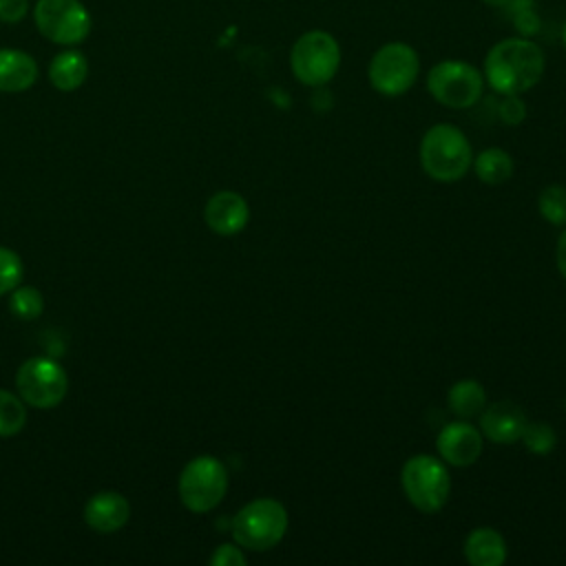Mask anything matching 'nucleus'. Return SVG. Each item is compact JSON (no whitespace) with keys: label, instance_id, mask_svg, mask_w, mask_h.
<instances>
[{"label":"nucleus","instance_id":"obj_1","mask_svg":"<svg viewBox=\"0 0 566 566\" xmlns=\"http://www.w3.org/2000/svg\"><path fill=\"white\" fill-rule=\"evenodd\" d=\"M542 73L544 53L526 38H504L484 57V77L500 95H520L533 88Z\"/></svg>","mask_w":566,"mask_h":566},{"label":"nucleus","instance_id":"obj_2","mask_svg":"<svg viewBox=\"0 0 566 566\" xmlns=\"http://www.w3.org/2000/svg\"><path fill=\"white\" fill-rule=\"evenodd\" d=\"M420 164L431 179L451 184L469 172L473 166V150L460 128L436 124L420 142Z\"/></svg>","mask_w":566,"mask_h":566},{"label":"nucleus","instance_id":"obj_3","mask_svg":"<svg viewBox=\"0 0 566 566\" xmlns=\"http://www.w3.org/2000/svg\"><path fill=\"white\" fill-rule=\"evenodd\" d=\"M287 511L279 500L256 497L232 517V537L241 548L270 551L287 531Z\"/></svg>","mask_w":566,"mask_h":566},{"label":"nucleus","instance_id":"obj_4","mask_svg":"<svg viewBox=\"0 0 566 566\" xmlns=\"http://www.w3.org/2000/svg\"><path fill=\"white\" fill-rule=\"evenodd\" d=\"M400 484L407 500L422 513H438L451 491V478L444 460L429 453L411 455L400 471Z\"/></svg>","mask_w":566,"mask_h":566},{"label":"nucleus","instance_id":"obj_5","mask_svg":"<svg viewBox=\"0 0 566 566\" xmlns=\"http://www.w3.org/2000/svg\"><path fill=\"white\" fill-rule=\"evenodd\" d=\"M290 66L301 84L323 86L336 75L340 66V46L327 31H307L294 42Z\"/></svg>","mask_w":566,"mask_h":566},{"label":"nucleus","instance_id":"obj_6","mask_svg":"<svg viewBox=\"0 0 566 566\" xmlns=\"http://www.w3.org/2000/svg\"><path fill=\"white\" fill-rule=\"evenodd\" d=\"M181 504L192 513L212 511L228 491V471L214 455L192 458L177 482Z\"/></svg>","mask_w":566,"mask_h":566},{"label":"nucleus","instance_id":"obj_7","mask_svg":"<svg viewBox=\"0 0 566 566\" xmlns=\"http://www.w3.org/2000/svg\"><path fill=\"white\" fill-rule=\"evenodd\" d=\"M427 88L447 108H469L484 91V75L469 62L442 60L427 75Z\"/></svg>","mask_w":566,"mask_h":566},{"label":"nucleus","instance_id":"obj_8","mask_svg":"<svg viewBox=\"0 0 566 566\" xmlns=\"http://www.w3.org/2000/svg\"><path fill=\"white\" fill-rule=\"evenodd\" d=\"M418 71L420 62L413 46L405 42H387L374 53L367 73L376 93L398 97L416 84Z\"/></svg>","mask_w":566,"mask_h":566},{"label":"nucleus","instance_id":"obj_9","mask_svg":"<svg viewBox=\"0 0 566 566\" xmlns=\"http://www.w3.org/2000/svg\"><path fill=\"white\" fill-rule=\"evenodd\" d=\"M15 387L24 405L35 409H53L69 391V376L57 360L35 356L20 365Z\"/></svg>","mask_w":566,"mask_h":566},{"label":"nucleus","instance_id":"obj_10","mask_svg":"<svg viewBox=\"0 0 566 566\" xmlns=\"http://www.w3.org/2000/svg\"><path fill=\"white\" fill-rule=\"evenodd\" d=\"M33 20L46 40L62 46L80 44L91 33V13L80 0H38Z\"/></svg>","mask_w":566,"mask_h":566},{"label":"nucleus","instance_id":"obj_11","mask_svg":"<svg viewBox=\"0 0 566 566\" xmlns=\"http://www.w3.org/2000/svg\"><path fill=\"white\" fill-rule=\"evenodd\" d=\"M482 431L467 420L449 422L440 429L436 447L440 458L451 467H469L482 453Z\"/></svg>","mask_w":566,"mask_h":566},{"label":"nucleus","instance_id":"obj_12","mask_svg":"<svg viewBox=\"0 0 566 566\" xmlns=\"http://www.w3.org/2000/svg\"><path fill=\"white\" fill-rule=\"evenodd\" d=\"M528 418L524 409L511 400H500L482 409L480 431L495 444H513L522 438Z\"/></svg>","mask_w":566,"mask_h":566},{"label":"nucleus","instance_id":"obj_13","mask_svg":"<svg viewBox=\"0 0 566 566\" xmlns=\"http://www.w3.org/2000/svg\"><path fill=\"white\" fill-rule=\"evenodd\" d=\"M203 219L214 234L232 237L245 228L250 219V208L239 192L219 190L208 199L203 208Z\"/></svg>","mask_w":566,"mask_h":566},{"label":"nucleus","instance_id":"obj_14","mask_svg":"<svg viewBox=\"0 0 566 566\" xmlns=\"http://www.w3.org/2000/svg\"><path fill=\"white\" fill-rule=\"evenodd\" d=\"M130 517L128 500L117 491H99L84 506V522L97 533H115Z\"/></svg>","mask_w":566,"mask_h":566},{"label":"nucleus","instance_id":"obj_15","mask_svg":"<svg viewBox=\"0 0 566 566\" xmlns=\"http://www.w3.org/2000/svg\"><path fill=\"white\" fill-rule=\"evenodd\" d=\"M38 80L35 60L20 49H0V93H22Z\"/></svg>","mask_w":566,"mask_h":566},{"label":"nucleus","instance_id":"obj_16","mask_svg":"<svg viewBox=\"0 0 566 566\" xmlns=\"http://www.w3.org/2000/svg\"><path fill=\"white\" fill-rule=\"evenodd\" d=\"M464 557L473 566H500L506 559V542L495 528L478 526L464 539Z\"/></svg>","mask_w":566,"mask_h":566},{"label":"nucleus","instance_id":"obj_17","mask_svg":"<svg viewBox=\"0 0 566 566\" xmlns=\"http://www.w3.org/2000/svg\"><path fill=\"white\" fill-rule=\"evenodd\" d=\"M88 75V62L84 57V53L75 51V49H66L60 51L51 64H49V80L57 91H75L84 84Z\"/></svg>","mask_w":566,"mask_h":566},{"label":"nucleus","instance_id":"obj_18","mask_svg":"<svg viewBox=\"0 0 566 566\" xmlns=\"http://www.w3.org/2000/svg\"><path fill=\"white\" fill-rule=\"evenodd\" d=\"M447 407L462 420L480 416L486 407V389L473 378L458 380L447 391Z\"/></svg>","mask_w":566,"mask_h":566},{"label":"nucleus","instance_id":"obj_19","mask_svg":"<svg viewBox=\"0 0 566 566\" xmlns=\"http://www.w3.org/2000/svg\"><path fill=\"white\" fill-rule=\"evenodd\" d=\"M473 168L480 181L489 186H497L511 179L513 175V159L502 148H486L478 157H473Z\"/></svg>","mask_w":566,"mask_h":566},{"label":"nucleus","instance_id":"obj_20","mask_svg":"<svg viewBox=\"0 0 566 566\" xmlns=\"http://www.w3.org/2000/svg\"><path fill=\"white\" fill-rule=\"evenodd\" d=\"M27 424L24 400L7 389H0V438L15 436Z\"/></svg>","mask_w":566,"mask_h":566},{"label":"nucleus","instance_id":"obj_21","mask_svg":"<svg viewBox=\"0 0 566 566\" xmlns=\"http://www.w3.org/2000/svg\"><path fill=\"white\" fill-rule=\"evenodd\" d=\"M9 310L20 321H33V318H38L42 314L44 298H42L40 290L31 287V285H22V287L11 290Z\"/></svg>","mask_w":566,"mask_h":566},{"label":"nucleus","instance_id":"obj_22","mask_svg":"<svg viewBox=\"0 0 566 566\" xmlns=\"http://www.w3.org/2000/svg\"><path fill=\"white\" fill-rule=\"evenodd\" d=\"M537 208L548 223L564 226L566 223V186L562 184L546 186L537 197Z\"/></svg>","mask_w":566,"mask_h":566},{"label":"nucleus","instance_id":"obj_23","mask_svg":"<svg viewBox=\"0 0 566 566\" xmlns=\"http://www.w3.org/2000/svg\"><path fill=\"white\" fill-rule=\"evenodd\" d=\"M522 442H524V447H526L531 453L546 455V453H551V451L555 449L557 436H555L553 427L546 424V422H528V424L524 427Z\"/></svg>","mask_w":566,"mask_h":566},{"label":"nucleus","instance_id":"obj_24","mask_svg":"<svg viewBox=\"0 0 566 566\" xmlns=\"http://www.w3.org/2000/svg\"><path fill=\"white\" fill-rule=\"evenodd\" d=\"M20 281H22V259L13 250L0 245V296L15 290Z\"/></svg>","mask_w":566,"mask_h":566},{"label":"nucleus","instance_id":"obj_25","mask_svg":"<svg viewBox=\"0 0 566 566\" xmlns=\"http://www.w3.org/2000/svg\"><path fill=\"white\" fill-rule=\"evenodd\" d=\"M497 115L504 124L517 126L526 117V106L517 95H504V99L497 106Z\"/></svg>","mask_w":566,"mask_h":566},{"label":"nucleus","instance_id":"obj_26","mask_svg":"<svg viewBox=\"0 0 566 566\" xmlns=\"http://www.w3.org/2000/svg\"><path fill=\"white\" fill-rule=\"evenodd\" d=\"M212 566H243L245 555L239 544H221L217 551L210 555Z\"/></svg>","mask_w":566,"mask_h":566},{"label":"nucleus","instance_id":"obj_27","mask_svg":"<svg viewBox=\"0 0 566 566\" xmlns=\"http://www.w3.org/2000/svg\"><path fill=\"white\" fill-rule=\"evenodd\" d=\"M29 13V0H0V22L15 24Z\"/></svg>","mask_w":566,"mask_h":566},{"label":"nucleus","instance_id":"obj_28","mask_svg":"<svg viewBox=\"0 0 566 566\" xmlns=\"http://www.w3.org/2000/svg\"><path fill=\"white\" fill-rule=\"evenodd\" d=\"M555 259H557V270L566 279V230H562L555 248Z\"/></svg>","mask_w":566,"mask_h":566},{"label":"nucleus","instance_id":"obj_29","mask_svg":"<svg viewBox=\"0 0 566 566\" xmlns=\"http://www.w3.org/2000/svg\"><path fill=\"white\" fill-rule=\"evenodd\" d=\"M482 2H486L489 7H497V9H504V7H509L513 0H482Z\"/></svg>","mask_w":566,"mask_h":566},{"label":"nucleus","instance_id":"obj_30","mask_svg":"<svg viewBox=\"0 0 566 566\" xmlns=\"http://www.w3.org/2000/svg\"><path fill=\"white\" fill-rule=\"evenodd\" d=\"M562 42H564V49H566V24H564V29H562Z\"/></svg>","mask_w":566,"mask_h":566}]
</instances>
